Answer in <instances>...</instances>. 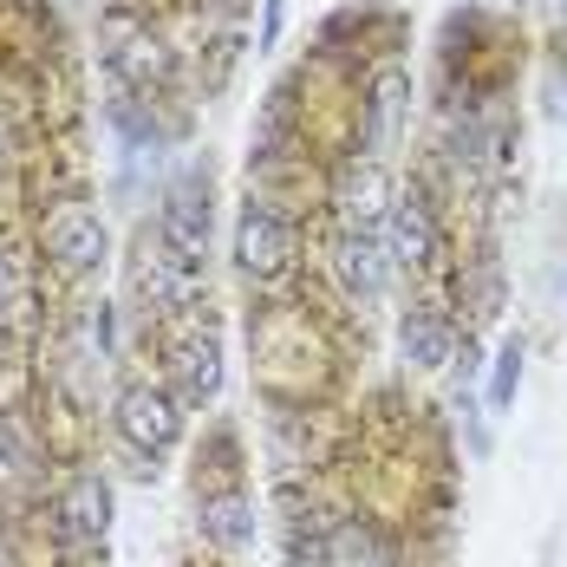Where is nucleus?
<instances>
[{
    "label": "nucleus",
    "mask_w": 567,
    "mask_h": 567,
    "mask_svg": "<svg viewBox=\"0 0 567 567\" xmlns=\"http://www.w3.org/2000/svg\"><path fill=\"white\" fill-rule=\"evenodd\" d=\"M333 281H340L346 300H359V307H372L379 293H385V275H392V255H385V228H340V241H333Z\"/></svg>",
    "instance_id": "obj_5"
},
{
    "label": "nucleus",
    "mask_w": 567,
    "mask_h": 567,
    "mask_svg": "<svg viewBox=\"0 0 567 567\" xmlns=\"http://www.w3.org/2000/svg\"><path fill=\"white\" fill-rule=\"evenodd\" d=\"M117 437L157 470V456L183 437V398L171 385H124L117 392Z\"/></svg>",
    "instance_id": "obj_2"
},
{
    "label": "nucleus",
    "mask_w": 567,
    "mask_h": 567,
    "mask_svg": "<svg viewBox=\"0 0 567 567\" xmlns=\"http://www.w3.org/2000/svg\"><path fill=\"white\" fill-rule=\"evenodd\" d=\"M216 392H223V340L203 327V333H189L176 346V398L183 404H209Z\"/></svg>",
    "instance_id": "obj_9"
},
{
    "label": "nucleus",
    "mask_w": 567,
    "mask_h": 567,
    "mask_svg": "<svg viewBox=\"0 0 567 567\" xmlns=\"http://www.w3.org/2000/svg\"><path fill=\"white\" fill-rule=\"evenodd\" d=\"M385 255H392V268H404V275H424V268L444 255V228H437V209H431L424 189H404V196L392 203Z\"/></svg>",
    "instance_id": "obj_4"
},
{
    "label": "nucleus",
    "mask_w": 567,
    "mask_h": 567,
    "mask_svg": "<svg viewBox=\"0 0 567 567\" xmlns=\"http://www.w3.org/2000/svg\"><path fill=\"white\" fill-rule=\"evenodd\" d=\"M281 20H287V0H268V13H261V47L281 40Z\"/></svg>",
    "instance_id": "obj_14"
},
{
    "label": "nucleus",
    "mask_w": 567,
    "mask_h": 567,
    "mask_svg": "<svg viewBox=\"0 0 567 567\" xmlns=\"http://www.w3.org/2000/svg\"><path fill=\"white\" fill-rule=\"evenodd\" d=\"M404 92H411L404 65H385V72L372 79V99H365V137H372V144H385V137L398 131V112H404Z\"/></svg>",
    "instance_id": "obj_11"
},
{
    "label": "nucleus",
    "mask_w": 567,
    "mask_h": 567,
    "mask_svg": "<svg viewBox=\"0 0 567 567\" xmlns=\"http://www.w3.org/2000/svg\"><path fill=\"white\" fill-rule=\"evenodd\" d=\"M515 379H522V346H503V359H496V385H489V404H509L515 398Z\"/></svg>",
    "instance_id": "obj_12"
},
{
    "label": "nucleus",
    "mask_w": 567,
    "mask_h": 567,
    "mask_svg": "<svg viewBox=\"0 0 567 567\" xmlns=\"http://www.w3.org/2000/svg\"><path fill=\"white\" fill-rule=\"evenodd\" d=\"M157 241L171 248L183 268H209V196H203V183H176L164 196Z\"/></svg>",
    "instance_id": "obj_6"
},
{
    "label": "nucleus",
    "mask_w": 567,
    "mask_h": 567,
    "mask_svg": "<svg viewBox=\"0 0 567 567\" xmlns=\"http://www.w3.org/2000/svg\"><path fill=\"white\" fill-rule=\"evenodd\" d=\"M293 261H300V223L281 216L268 196H248L241 203V216H235V268L248 275V281H281L293 275Z\"/></svg>",
    "instance_id": "obj_1"
},
{
    "label": "nucleus",
    "mask_w": 567,
    "mask_h": 567,
    "mask_svg": "<svg viewBox=\"0 0 567 567\" xmlns=\"http://www.w3.org/2000/svg\"><path fill=\"white\" fill-rule=\"evenodd\" d=\"M20 476H27V451H20V444H13V431L0 424V496H7Z\"/></svg>",
    "instance_id": "obj_13"
},
{
    "label": "nucleus",
    "mask_w": 567,
    "mask_h": 567,
    "mask_svg": "<svg viewBox=\"0 0 567 567\" xmlns=\"http://www.w3.org/2000/svg\"><path fill=\"white\" fill-rule=\"evenodd\" d=\"M40 241H47V261L59 275H99L105 255H112V235H105L92 203H59L53 216L40 223Z\"/></svg>",
    "instance_id": "obj_3"
},
{
    "label": "nucleus",
    "mask_w": 567,
    "mask_h": 567,
    "mask_svg": "<svg viewBox=\"0 0 567 567\" xmlns=\"http://www.w3.org/2000/svg\"><path fill=\"white\" fill-rule=\"evenodd\" d=\"M13 293H20V287H13V261H7V248H0V313L13 307Z\"/></svg>",
    "instance_id": "obj_15"
},
{
    "label": "nucleus",
    "mask_w": 567,
    "mask_h": 567,
    "mask_svg": "<svg viewBox=\"0 0 567 567\" xmlns=\"http://www.w3.org/2000/svg\"><path fill=\"white\" fill-rule=\"evenodd\" d=\"M398 340H404V359H411V365L444 372V365L456 359V320L437 307V300H417V307H404Z\"/></svg>",
    "instance_id": "obj_8"
},
{
    "label": "nucleus",
    "mask_w": 567,
    "mask_h": 567,
    "mask_svg": "<svg viewBox=\"0 0 567 567\" xmlns=\"http://www.w3.org/2000/svg\"><path fill=\"white\" fill-rule=\"evenodd\" d=\"M196 528H203V542H209V548H223V555H241V548L255 542V515H248V496H241V489H216V496H203V503H196Z\"/></svg>",
    "instance_id": "obj_10"
},
{
    "label": "nucleus",
    "mask_w": 567,
    "mask_h": 567,
    "mask_svg": "<svg viewBox=\"0 0 567 567\" xmlns=\"http://www.w3.org/2000/svg\"><path fill=\"white\" fill-rule=\"evenodd\" d=\"M59 528H65L72 548H99L105 528H112V483L92 476V470H79L65 483V496H59Z\"/></svg>",
    "instance_id": "obj_7"
}]
</instances>
